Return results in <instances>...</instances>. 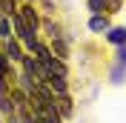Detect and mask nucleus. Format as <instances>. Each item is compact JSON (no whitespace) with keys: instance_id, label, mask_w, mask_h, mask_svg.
<instances>
[{"instance_id":"obj_1","label":"nucleus","mask_w":126,"mask_h":123,"mask_svg":"<svg viewBox=\"0 0 126 123\" xmlns=\"http://www.w3.org/2000/svg\"><path fill=\"white\" fill-rule=\"evenodd\" d=\"M86 6L94 15H115V12H120L123 0H86Z\"/></svg>"},{"instance_id":"obj_2","label":"nucleus","mask_w":126,"mask_h":123,"mask_svg":"<svg viewBox=\"0 0 126 123\" xmlns=\"http://www.w3.org/2000/svg\"><path fill=\"white\" fill-rule=\"evenodd\" d=\"M17 15L23 17V23L29 26V29L34 31V34H37V29H40V20H37V15H34V9H32V6H23V9H17Z\"/></svg>"},{"instance_id":"obj_3","label":"nucleus","mask_w":126,"mask_h":123,"mask_svg":"<svg viewBox=\"0 0 126 123\" xmlns=\"http://www.w3.org/2000/svg\"><path fill=\"white\" fill-rule=\"evenodd\" d=\"M29 52L34 54V57H37L40 63H46L49 57H55V54H52V49H49V46H43L40 40H34V43H29Z\"/></svg>"},{"instance_id":"obj_4","label":"nucleus","mask_w":126,"mask_h":123,"mask_svg":"<svg viewBox=\"0 0 126 123\" xmlns=\"http://www.w3.org/2000/svg\"><path fill=\"white\" fill-rule=\"evenodd\" d=\"M89 29L92 31H109V15H92V20H89Z\"/></svg>"},{"instance_id":"obj_5","label":"nucleus","mask_w":126,"mask_h":123,"mask_svg":"<svg viewBox=\"0 0 126 123\" xmlns=\"http://www.w3.org/2000/svg\"><path fill=\"white\" fill-rule=\"evenodd\" d=\"M55 109H60V117L72 115V97L69 94H55Z\"/></svg>"},{"instance_id":"obj_6","label":"nucleus","mask_w":126,"mask_h":123,"mask_svg":"<svg viewBox=\"0 0 126 123\" xmlns=\"http://www.w3.org/2000/svg\"><path fill=\"white\" fill-rule=\"evenodd\" d=\"M6 57H9V60H23V57H26L23 49H20V43H17V40H12V37L6 40Z\"/></svg>"},{"instance_id":"obj_7","label":"nucleus","mask_w":126,"mask_h":123,"mask_svg":"<svg viewBox=\"0 0 126 123\" xmlns=\"http://www.w3.org/2000/svg\"><path fill=\"white\" fill-rule=\"evenodd\" d=\"M106 40H109V43H115V46H123V43H126V26L109 29V31H106Z\"/></svg>"},{"instance_id":"obj_8","label":"nucleus","mask_w":126,"mask_h":123,"mask_svg":"<svg viewBox=\"0 0 126 123\" xmlns=\"http://www.w3.org/2000/svg\"><path fill=\"white\" fill-rule=\"evenodd\" d=\"M46 83H49V89L55 94H66V77H49Z\"/></svg>"},{"instance_id":"obj_9","label":"nucleus","mask_w":126,"mask_h":123,"mask_svg":"<svg viewBox=\"0 0 126 123\" xmlns=\"http://www.w3.org/2000/svg\"><path fill=\"white\" fill-rule=\"evenodd\" d=\"M0 12H3L6 17H12L17 12V0H0Z\"/></svg>"},{"instance_id":"obj_10","label":"nucleus","mask_w":126,"mask_h":123,"mask_svg":"<svg viewBox=\"0 0 126 123\" xmlns=\"http://www.w3.org/2000/svg\"><path fill=\"white\" fill-rule=\"evenodd\" d=\"M0 75H3V77H9V80H12V60H9V57H6V52L0 54Z\"/></svg>"},{"instance_id":"obj_11","label":"nucleus","mask_w":126,"mask_h":123,"mask_svg":"<svg viewBox=\"0 0 126 123\" xmlns=\"http://www.w3.org/2000/svg\"><path fill=\"white\" fill-rule=\"evenodd\" d=\"M9 31H12V17H6V15H3V17H0V37H12V34H9Z\"/></svg>"},{"instance_id":"obj_12","label":"nucleus","mask_w":126,"mask_h":123,"mask_svg":"<svg viewBox=\"0 0 126 123\" xmlns=\"http://www.w3.org/2000/svg\"><path fill=\"white\" fill-rule=\"evenodd\" d=\"M52 54L55 57H66V43L60 37H55V43H52Z\"/></svg>"},{"instance_id":"obj_13","label":"nucleus","mask_w":126,"mask_h":123,"mask_svg":"<svg viewBox=\"0 0 126 123\" xmlns=\"http://www.w3.org/2000/svg\"><path fill=\"white\" fill-rule=\"evenodd\" d=\"M6 92H9V77H3V75H0V97H3Z\"/></svg>"},{"instance_id":"obj_14","label":"nucleus","mask_w":126,"mask_h":123,"mask_svg":"<svg viewBox=\"0 0 126 123\" xmlns=\"http://www.w3.org/2000/svg\"><path fill=\"white\" fill-rule=\"evenodd\" d=\"M118 63H120V66H126V43L120 46V52H118Z\"/></svg>"},{"instance_id":"obj_15","label":"nucleus","mask_w":126,"mask_h":123,"mask_svg":"<svg viewBox=\"0 0 126 123\" xmlns=\"http://www.w3.org/2000/svg\"><path fill=\"white\" fill-rule=\"evenodd\" d=\"M0 17H3V12H0Z\"/></svg>"}]
</instances>
